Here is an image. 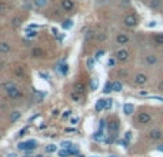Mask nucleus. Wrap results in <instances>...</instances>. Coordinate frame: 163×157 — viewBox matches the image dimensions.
Wrapping results in <instances>:
<instances>
[{
	"instance_id": "35",
	"label": "nucleus",
	"mask_w": 163,
	"mask_h": 157,
	"mask_svg": "<svg viewBox=\"0 0 163 157\" xmlns=\"http://www.w3.org/2000/svg\"><path fill=\"white\" fill-rule=\"evenodd\" d=\"M112 106H113V100L112 99H106V110L112 109Z\"/></svg>"
},
{
	"instance_id": "31",
	"label": "nucleus",
	"mask_w": 163,
	"mask_h": 157,
	"mask_svg": "<svg viewBox=\"0 0 163 157\" xmlns=\"http://www.w3.org/2000/svg\"><path fill=\"white\" fill-rule=\"evenodd\" d=\"M87 67H89L90 70L95 67V57H89V59H87Z\"/></svg>"
},
{
	"instance_id": "5",
	"label": "nucleus",
	"mask_w": 163,
	"mask_h": 157,
	"mask_svg": "<svg viewBox=\"0 0 163 157\" xmlns=\"http://www.w3.org/2000/svg\"><path fill=\"white\" fill-rule=\"evenodd\" d=\"M149 138L153 140V141H159V140L163 138V131L160 129H153V130L149 131Z\"/></svg>"
},
{
	"instance_id": "6",
	"label": "nucleus",
	"mask_w": 163,
	"mask_h": 157,
	"mask_svg": "<svg viewBox=\"0 0 163 157\" xmlns=\"http://www.w3.org/2000/svg\"><path fill=\"white\" fill-rule=\"evenodd\" d=\"M119 62H127L129 60V52L126 49H119L116 52V56H115Z\"/></svg>"
},
{
	"instance_id": "21",
	"label": "nucleus",
	"mask_w": 163,
	"mask_h": 157,
	"mask_svg": "<svg viewBox=\"0 0 163 157\" xmlns=\"http://www.w3.org/2000/svg\"><path fill=\"white\" fill-rule=\"evenodd\" d=\"M59 156L60 157H69V156H72V150L70 148H63V150L59 151Z\"/></svg>"
},
{
	"instance_id": "42",
	"label": "nucleus",
	"mask_w": 163,
	"mask_h": 157,
	"mask_svg": "<svg viewBox=\"0 0 163 157\" xmlns=\"http://www.w3.org/2000/svg\"><path fill=\"white\" fill-rule=\"evenodd\" d=\"M130 137H132V133H130V131H127V133L125 134V140H126V141H129V140H130Z\"/></svg>"
},
{
	"instance_id": "37",
	"label": "nucleus",
	"mask_w": 163,
	"mask_h": 157,
	"mask_svg": "<svg viewBox=\"0 0 163 157\" xmlns=\"http://www.w3.org/2000/svg\"><path fill=\"white\" fill-rule=\"evenodd\" d=\"M105 126H106V121H105V120L102 119V120L99 121V130H102V131H103V129H105Z\"/></svg>"
},
{
	"instance_id": "13",
	"label": "nucleus",
	"mask_w": 163,
	"mask_h": 157,
	"mask_svg": "<svg viewBox=\"0 0 163 157\" xmlns=\"http://www.w3.org/2000/svg\"><path fill=\"white\" fill-rule=\"evenodd\" d=\"M135 111V106L132 104V103H126V104H123V113L125 114H132Z\"/></svg>"
},
{
	"instance_id": "47",
	"label": "nucleus",
	"mask_w": 163,
	"mask_h": 157,
	"mask_svg": "<svg viewBox=\"0 0 163 157\" xmlns=\"http://www.w3.org/2000/svg\"><path fill=\"white\" fill-rule=\"evenodd\" d=\"M147 26H149V27H154V26H156V22H150Z\"/></svg>"
},
{
	"instance_id": "29",
	"label": "nucleus",
	"mask_w": 163,
	"mask_h": 157,
	"mask_svg": "<svg viewBox=\"0 0 163 157\" xmlns=\"http://www.w3.org/2000/svg\"><path fill=\"white\" fill-rule=\"evenodd\" d=\"M26 36H27V37H32V39H34V37L37 36V32H34V30H30V29H27V30H26Z\"/></svg>"
},
{
	"instance_id": "10",
	"label": "nucleus",
	"mask_w": 163,
	"mask_h": 157,
	"mask_svg": "<svg viewBox=\"0 0 163 157\" xmlns=\"http://www.w3.org/2000/svg\"><path fill=\"white\" fill-rule=\"evenodd\" d=\"M144 62H146V64H147V66H150V67H153V66H156V64L159 63L157 56H154V54H147V56H146V59H144Z\"/></svg>"
},
{
	"instance_id": "9",
	"label": "nucleus",
	"mask_w": 163,
	"mask_h": 157,
	"mask_svg": "<svg viewBox=\"0 0 163 157\" xmlns=\"http://www.w3.org/2000/svg\"><path fill=\"white\" fill-rule=\"evenodd\" d=\"M116 43L120 44V46L127 44V43H129V36H127L126 33H119V34L116 36Z\"/></svg>"
},
{
	"instance_id": "20",
	"label": "nucleus",
	"mask_w": 163,
	"mask_h": 157,
	"mask_svg": "<svg viewBox=\"0 0 163 157\" xmlns=\"http://www.w3.org/2000/svg\"><path fill=\"white\" fill-rule=\"evenodd\" d=\"M72 26H73V20H72V19H67V20H64V22L62 23V27H63L64 30H69Z\"/></svg>"
},
{
	"instance_id": "45",
	"label": "nucleus",
	"mask_w": 163,
	"mask_h": 157,
	"mask_svg": "<svg viewBox=\"0 0 163 157\" xmlns=\"http://www.w3.org/2000/svg\"><path fill=\"white\" fill-rule=\"evenodd\" d=\"M40 76H42V77H44L46 80H49V74H47V73H43V72H40Z\"/></svg>"
},
{
	"instance_id": "40",
	"label": "nucleus",
	"mask_w": 163,
	"mask_h": 157,
	"mask_svg": "<svg viewBox=\"0 0 163 157\" xmlns=\"http://www.w3.org/2000/svg\"><path fill=\"white\" fill-rule=\"evenodd\" d=\"M106 39V34L105 33H99L97 34V40H105Z\"/></svg>"
},
{
	"instance_id": "19",
	"label": "nucleus",
	"mask_w": 163,
	"mask_h": 157,
	"mask_svg": "<svg viewBox=\"0 0 163 157\" xmlns=\"http://www.w3.org/2000/svg\"><path fill=\"white\" fill-rule=\"evenodd\" d=\"M33 3L37 9H43L46 5H47V0H33Z\"/></svg>"
},
{
	"instance_id": "36",
	"label": "nucleus",
	"mask_w": 163,
	"mask_h": 157,
	"mask_svg": "<svg viewBox=\"0 0 163 157\" xmlns=\"http://www.w3.org/2000/svg\"><path fill=\"white\" fill-rule=\"evenodd\" d=\"M105 93H110L112 91V83H107L106 86H105V90H103Z\"/></svg>"
},
{
	"instance_id": "43",
	"label": "nucleus",
	"mask_w": 163,
	"mask_h": 157,
	"mask_svg": "<svg viewBox=\"0 0 163 157\" xmlns=\"http://www.w3.org/2000/svg\"><path fill=\"white\" fill-rule=\"evenodd\" d=\"M26 131H27V127H25V129H22V130H20V131L17 133V136H23V134H25Z\"/></svg>"
},
{
	"instance_id": "32",
	"label": "nucleus",
	"mask_w": 163,
	"mask_h": 157,
	"mask_svg": "<svg viewBox=\"0 0 163 157\" xmlns=\"http://www.w3.org/2000/svg\"><path fill=\"white\" fill-rule=\"evenodd\" d=\"M116 62H117L116 57H110L109 62H107V66H109V67H115V66H116Z\"/></svg>"
},
{
	"instance_id": "48",
	"label": "nucleus",
	"mask_w": 163,
	"mask_h": 157,
	"mask_svg": "<svg viewBox=\"0 0 163 157\" xmlns=\"http://www.w3.org/2000/svg\"><path fill=\"white\" fill-rule=\"evenodd\" d=\"M159 90H160V91H163V81L159 84Z\"/></svg>"
},
{
	"instance_id": "23",
	"label": "nucleus",
	"mask_w": 163,
	"mask_h": 157,
	"mask_svg": "<svg viewBox=\"0 0 163 157\" xmlns=\"http://www.w3.org/2000/svg\"><path fill=\"white\" fill-rule=\"evenodd\" d=\"M95 140H96V141H103V140H105V134H103L102 130H99V131L95 134Z\"/></svg>"
},
{
	"instance_id": "28",
	"label": "nucleus",
	"mask_w": 163,
	"mask_h": 157,
	"mask_svg": "<svg viewBox=\"0 0 163 157\" xmlns=\"http://www.w3.org/2000/svg\"><path fill=\"white\" fill-rule=\"evenodd\" d=\"M105 53H106V52H105L103 49H102V50H97V52L95 53V60H100V59L103 57V54H105Z\"/></svg>"
},
{
	"instance_id": "41",
	"label": "nucleus",
	"mask_w": 163,
	"mask_h": 157,
	"mask_svg": "<svg viewBox=\"0 0 163 157\" xmlns=\"http://www.w3.org/2000/svg\"><path fill=\"white\" fill-rule=\"evenodd\" d=\"M76 123H79V117H72L70 119V124H76Z\"/></svg>"
},
{
	"instance_id": "49",
	"label": "nucleus",
	"mask_w": 163,
	"mask_h": 157,
	"mask_svg": "<svg viewBox=\"0 0 163 157\" xmlns=\"http://www.w3.org/2000/svg\"><path fill=\"white\" fill-rule=\"evenodd\" d=\"M52 114H53V116H57V114H59V110H53V113H52Z\"/></svg>"
},
{
	"instance_id": "46",
	"label": "nucleus",
	"mask_w": 163,
	"mask_h": 157,
	"mask_svg": "<svg viewBox=\"0 0 163 157\" xmlns=\"http://www.w3.org/2000/svg\"><path fill=\"white\" fill-rule=\"evenodd\" d=\"M7 157H17L16 153H7Z\"/></svg>"
},
{
	"instance_id": "7",
	"label": "nucleus",
	"mask_w": 163,
	"mask_h": 157,
	"mask_svg": "<svg viewBox=\"0 0 163 157\" xmlns=\"http://www.w3.org/2000/svg\"><path fill=\"white\" fill-rule=\"evenodd\" d=\"M60 7H62V10H64V12H70V10L74 9V2H73V0H62Z\"/></svg>"
},
{
	"instance_id": "39",
	"label": "nucleus",
	"mask_w": 163,
	"mask_h": 157,
	"mask_svg": "<svg viewBox=\"0 0 163 157\" xmlns=\"http://www.w3.org/2000/svg\"><path fill=\"white\" fill-rule=\"evenodd\" d=\"M70 114H72V110H66V111L63 113V119H69Z\"/></svg>"
},
{
	"instance_id": "27",
	"label": "nucleus",
	"mask_w": 163,
	"mask_h": 157,
	"mask_svg": "<svg viewBox=\"0 0 163 157\" xmlns=\"http://www.w3.org/2000/svg\"><path fill=\"white\" fill-rule=\"evenodd\" d=\"M20 25H22V19H20V17H15V19L12 20V26H13V27H19Z\"/></svg>"
},
{
	"instance_id": "56",
	"label": "nucleus",
	"mask_w": 163,
	"mask_h": 157,
	"mask_svg": "<svg viewBox=\"0 0 163 157\" xmlns=\"http://www.w3.org/2000/svg\"><path fill=\"white\" fill-rule=\"evenodd\" d=\"M23 157H30V156H23Z\"/></svg>"
},
{
	"instance_id": "18",
	"label": "nucleus",
	"mask_w": 163,
	"mask_h": 157,
	"mask_svg": "<svg viewBox=\"0 0 163 157\" xmlns=\"http://www.w3.org/2000/svg\"><path fill=\"white\" fill-rule=\"evenodd\" d=\"M97 79L96 77H92L90 79V84H89V89L92 90V91H95V90H97Z\"/></svg>"
},
{
	"instance_id": "33",
	"label": "nucleus",
	"mask_w": 163,
	"mask_h": 157,
	"mask_svg": "<svg viewBox=\"0 0 163 157\" xmlns=\"http://www.w3.org/2000/svg\"><path fill=\"white\" fill-rule=\"evenodd\" d=\"M93 36H95V33H93L92 30H89V32H86V34H85V40H92Z\"/></svg>"
},
{
	"instance_id": "16",
	"label": "nucleus",
	"mask_w": 163,
	"mask_h": 157,
	"mask_svg": "<svg viewBox=\"0 0 163 157\" xmlns=\"http://www.w3.org/2000/svg\"><path fill=\"white\" fill-rule=\"evenodd\" d=\"M160 5H162V0H150V2H149V7L153 9V10L159 9Z\"/></svg>"
},
{
	"instance_id": "25",
	"label": "nucleus",
	"mask_w": 163,
	"mask_h": 157,
	"mask_svg": "<svg viewBox=\"0 0 163 157\" xmlns=\"http://www.w3.org/2000/svg\"><path fill=\"white\" fill-rule=\"evenodd\" d=\"M154 42L156 44H163V33H157L154 36Z\"/></svg>"
},
{
	"instance_id": "50",
	"label": "nucleus",
	"mask_w": 163,
	"mask_h": 157,
	"mask_svg": "<svg viewBox=\"0 0 163 157\" xmlns=\"http://www.w3.org/2000/svg\"><path fill=\"white\" fill-rule=\"evenodd\" d=\"M39 129H40V130H43V129H46V124H40V126H39Z\"/></svg>"
},
{
	"instance_id": "44",
	"label": "nucleus",
	"mask_w": 163,
	"mask_h": 157,
	"mask_svg": "<svg viewBox=\"0 0 163 157\" xmlns=\"http://www.w3.org/2000/svg\"><path fill=\"white\" fill-rule=\"evenodd\" d=\"M52 33H53V36H56V37H57V34H59V30H57L56 27H53V29H52Z\"/></svg>"
},
{
	"instance_id": "17",
	"label": "nucleus",
	"mask_w": 163,
	"mask_h": 157,
	"mask_svg": "<svg viewBox=\"0 0 163 157\" xmlns=\"http://www.w3.org/2000/svg\"><path fill=\"white\" fill-rule=\"evenodd\" d=\"M122 89H123V86H122V83L120 81H112V91H122Z\"/></svg>"
},
{
	"instance_id": "3",
	"label": "nucleus",
	"mask_w": 163,
	"mask_h": 157,
	"mask_svg": "<svg viewBox=\"0 0 163 157\" xmlns=\"http://www.w3.org/2000/svg\"><path fill=\"white\" fill-rule=\"evenodd\" d=\"M123 25L126 26V27H136L137 26V17L135 16V15H127V16H125V19H123Z\"/></svg>"
},
{
	"instance_id": "1",
	"label": "nucleus",
	"mask_w": 163,
	"mask_h": 157,
	"mask_svg": "<svg viewBox=\"0 0 163 157\" xmlns=\"http://www.w3.org/2000/svg\"><path fill=\"white\" fill-rule=\"evenodd\" d=\"M3 87H5V90H6V94L9 96V99H13V100H16V99H19L20 96H22V91H20V89L13 83V81H6L5 84H3Z\"/></svg>"
},
{
	"instance_id": "57",
	"label": "nucleus",
	"mask_w": 163,
	"mask_h": 157,
	"mask_svg": "<svg viewBox=\"0 0 163 157\" xmlns=\"http://www.w3.org/2000/svg\"><path fill=\"white\" fill-rule=\"evenodd\" d=\"M93 157H97V156H93Z\"/></svg>"
},
{
	"instance_id": "52",
	"label": "nucleus",
	"mask_w": 163,
	"mask_h": 157,
	"mask_svg": "<svg viewBox=\"0 0 163 157\" xmlns=\"http://www.w3.org/2000/svg\"><path fill=\"white\" fill-rule=\"evenodd\" d=\"M2 10H3V6H2V5H0V13H2Z\"/></svg>"
},
{
	"instance_id": "54",
	"label": "nucleus",
	"mask_w": 163,
	"mask_h": 157,
	"mask_svg": "<svg viewBox=\"0 0 163 157\" xmlns=\"http://www.w3.org/2000/svg\"><path fill=\"white\" fill-rule=\"evenodd\" d=\"M109 157H117V156H109Z\"/></svg>"
},
{
	"instance_id": "2",
	"label": "nucleus",
	"mask_w": 163,
	"mask_h": 157,
	"mask_svg": "<svg viewBox=\"0 0 163 157\" xmlns=\"http://www.w3.org/2000/svg\"><path fill=\"white\" fill-rule=\"evenodd\" d=\"M37 147V141L36 140H26V141H22L17 144V148L19 150H23V151H32Z\"/></svg>"
},
{
	"instance_id": "12",
	"label": "nucleus",
	"mask_w": 163,
	"mask_h": 157,
	"mask_svg": "<svg viewBox=\"0 0 163 157\" xmlns=\"http://www.w3.org/2000/svg\"><path fill=\"white\" fill-rule=\"evenodd\" d=\"M96 111H102V110H106V100L105 99H99L96 101V106H95Z\"/></svg>"
},
{
	"instance_id": "24",
	"label": "nucleus",
	"mask_w": 163,
	"mask_h": 157,
	"mask_svg": "<svg viewBox=\"0 0 163 157\" xmlns=\"http://www.w3.org/2000/svg\"><path fill=\"white\" fill-rule=\"evenodd\" d=\"M44 150H46V153H54L57 150V146L56 144H47Z\"/></svg>"
},
{
	"instance_id": "26",
	"label": "nucleus",
	"mask_w": 163,
	"mask_h": 157,
	"mask_svg": "<svg viewBox=\"0 0 163 157\" xmlns=\"http://www.w3.org/2000/svg\"><path fill=\"white\" fill-rule=\"evenodd\" d=\"M83 90H85V87H83V84H76L74 86V93H77V94H80V93H83Z\"/></svg>"
},
{
	"instance_id": "30",
	"label": "nucleus",
	"mask_w": 163,
	"mask_h": 157,
	"mask_svg": "<svg viewBox=\"0 0 163 157\" xmlns=\"http://www.w3.org/2000/svg\"><path fill=\"white\" fill-rule=\"evenodd\" d=\"M109 129H110V131H117V129H119V126H117V121H110V124H109Z\"/></svg>"
},
{
	"instance_id": "34",
	"label": "nucleus",
	"mask_w": 163,
	"mask_h": 157,
	"mask_svg": "<svg viewBox=\"0 0 163 157\" xmlns=\"http://www.w3.org/2000/svg\"><path fill=\"white\" fill-rule=\"evenodd\" d=\"M62 147H63V148H72L73 144H72L70 141H62Z\"/></svg>"
},
{
	"instance_id": "22",
	"label": "nucleus",
	"mask_w": 163,
	"mask_h": 157,
	"mask_svg": "<svg viewBox=\"0 0 163 157\" xmlns=\"http://www.w3.org/2000/svg\"><path fill=\"white\" fill-rule=\"evenodd\" d=\"M42 54H43V50L39 49V47H34V49L32 50V56H33V57H40Z\"/></svg>"
},
{
	"instance_id": "4",
	"label": "nucleus",
	"mask_w": 163,
	"mask_h": 157,
	"mask_svg": "<svg viewBox=\"0 0 163 157\" xmlns=\"http://www.w3.org/2000/svg\"><path fill=\"white\" fill-rule=\"evenodd\" d=\"M150 121H152V116H150V113H147V111H142V113H139V116H137V123H139V124L146 126V124H149Z\"/></svg>"
},
{
	"instance_id": "14",
	"label": "nucleus",
	"mask_w": 163,
	"mask_h": 157,
	"mask_svg": "<svg viewBox=\"0 0 163 157\" xmlns=\"http://www.w3.org/2000/svg\"><path fill=\"white\" fill-rule=\"evenodd\" d=\"M57 70L60 72L62 76H66V74L69 73V66H67V63H62V64H59V66H57Z\"/></svg>"
},
{
	"instance_id": "51",
	"label": "nucleus",
	"mask_w": 163,
	"mask_h": 157,
	"mask_svg": "<svg viewBox=\"0 0 163 157\" xmlns=\"http://www.w3.org/2000/svg\"><path fill=\"white\" fill-rule=\"evenodd\" d=\"M157 150H159V151H163V146H162V144H160V146H157Z\"/></svg>"
},
{
	"instance_id": "15",
	"label": "nucleus",
	"mask_w": 163,
	"mask_h": 157,
	"mask_svg": "<svg viewBox=\"0 0 163 157\" xmlns=\"http://www.w3.org/2000/svg\"><path fill=\"white\" fill-rule=\"evenodd\" d=\"M20 117H22V113H20L19 110H15V111H12V113H10V121H12V123L17 121Z\"/></svg>"
},
{
	"instance_id": "53",
	"label": "nucleus",
	"mask_w": 163,
	"mask_h": 157,
	"mask_svg": "<svg viewBox=\"0 0 163 157\" xmlns=\"http://www.w3.org/2000/svg\"><path fill=\"white\" fill-rule=\"evenodd\" d=\"M36 157H44V156H43V154H39V156H36Z\"/></svg>"
},
{
	"instance_id": "38",
	"label": "nucleus",
	"mask_w": 163,
	"mask_h": 157,
	"mask_svg": "<svg viewBox=\"0 0 163 157\" xmlns=\"http://www.w3.org/2000/svg\"><path fill=\"white\" fill-rule=\"evenodd\" d=\"M72 100H73V101H79V100H80L79 94H77V93H72Z\"/></svg>"
},
{
	"instance_id": "11",
	"label": "nucleus",
	"mask_w": 163,
	"mask_h": 157,
	"mask_svg": "<svg viewBox=\"0 0 163 157\" xmlns=\"http://www.w3.org/2000/svg\"><path fill=\"white\" fill-rule=\"evenodd\" d=\"M10 50H12V46L7 42H2V43H0V53H2V54H7V53H10Z\"/></svg>"
},
{
	"instance_id": "8",
	"label": "nucleus",
	"mask_w": 163,
	"mask_h": 157,
	"mask_svg": "<svg viewBox=\"0 0 163 157\" xmlns=\"http://www.w3.org/2000/svg\"><path fill=\"white\" fill-rule=\"evenodd\" d=\"M135 83H136L137 86H144V84L147 83V76H146L144 73H137V74L135 76Z\"/></svg>"
},
{
	"instance_id": "55",
	"label": "nucleus",
	"mask_w": 163,
	"mask_h": 157,
	"mask_svg": "<svg viewBox=\"0 0 163 157\" xmlns=\"http://www.w3.org/2000/svg\"><path fill=\"white\" fill-rule=\"evenodd\" d=\"M77 157H85V156H77Z\"/></svg>"
}]
</instances>
